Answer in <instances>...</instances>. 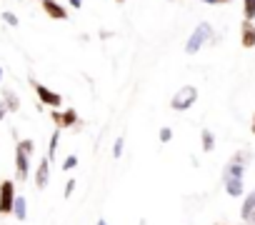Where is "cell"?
Instances as JSON below:
<instances>
[{
	"label": "cell",
	"mask_w": 255,
	"mask_h": 225,
	"mask_svg": "<svg viewBox=\"0 0 255 225\" xmlns=\"http://www.w3.org/2000/svg\"><path fill=\"white\" fill-rule=\"evenodd\" d=\"M75 165H78V158H75V155H68V158L63 160V170H73Z\"/></svg>",
	"instance_id": "cell-22"
},
{
	"label": "cell",
	"mask_w": 255,
	"mask_h": 225,
	"mask_svg": "<svg viewBox=\"0 0 255 225\" xmlns=\"http://www.w3.org/2000/svg\"><path fill=\"white\" fill-rule=\"evenodd\" d=\"M8 115V108H5V103H0V120H3Z\"/></svg>",
	"instance_id": "cell-26"
},
{
	"label": "cell",
	"mask_w": 255,
	"mask_h": 225,
	"mask_svg": "<svg viewBox=\"0 0 255 225\" xmlns=\"http://www.w3.org/2000/svg\"><path fill=\"white\" fill-rule=\"evenodd\" d=\"M3 103H5V108H8V112H18L20 110V98L13 93V90H3Z\"/></svg>",
	"instance_id": "cell-13"
},
{
	"label": "cell",
	"mask_w": 255,
	"mask_h": 225,
	"mask_svg": "<svg viewBox=\"0 0 255 225\" xmlns=\"http://www.w3.org/2000/svg\"><path fill=\"white\" fill-rule=\"evenodd\" d=\"M240 45L243 48H255V23L253 20H243V25H240Z\"/></svg>",
	"instance_id": "cell-9"
},
{
	"label": "cell",
	"mask_w": 255,
	"mask_h": 225,
	"mask_svg": "<svg viewBox=\"0 0 255 225\" xmlns=\"http://www.w3.org/2000/svg\"><path fill=\"white\" fill-rule=\"evenodd\" d=\"M220 178H245V165H240V163H233V160H228V165L223 168Z\"/></svg>",
	"instance_id": "cell-11"
},
{
	"label": "cell",
	"mask_w": 255,
	"mask_h": 225,
	"mask_svg": "<svg viewBox=\"0 0 255 225\" xmlns=\"http://www.w3.org/2000/svg\"><path fill=\"white\" fill-rule=\"evenodd\" d=\"M230 160H233V163H240V165H245V163L250 160V153H248V150H238V153H235Z\"/></svg>",
	"instance_id": "cell-19"
},
{
	"label": "cell",
	"mask_w": 255,
	"mask_h": 225,
	"mask_svg": "<svg viewBox=\"0 0 255 225\" xmlns=\"http://www.w3.org/2000/svg\"><path fill=\"white\" fill-rule=\"evenodd\" d=\"M58 145H60V130L55 128V130H53V135H50V143H48V155H45L50 163H53V160H55V155H58Z\"/></svg>",
	"instance_id": "cell-14"
},
{
	"label": "cell",
	"mask_w": 255,
	"mask_h": 225,
	"mask_svg": "<svg viewBox=\"0 0 255 225\" xmlns=\"http://www.w3.org/2000/svg\"><path fill=\"white\" fill-rule=\"evenodd\" d=\"M30 153L18 143L15 145V178H18V183H25L28 180V175H30Z\"/></svg>",
	"instance_id": "cell-6"
},
{
	"label": "cell",
	"mask_w": 255,
	"mask_h": 225,
	"mask_svg": "<svg viewBox=\"0 0 255 225\" xmlns=\"http://www.w3.org/2000/svg\"><path fill=\"white\" fill-rule=\"evenodd\" d=\"M250 133H253V135H255V123H253V125H250Z\"/></svg>",
	"instance_id": "cell-29"
},
{
	"label": "cell",
	"mask_w": 255,
	"mask_h": 225,
	"mask_svg": "<svg viewBox=\"0 0 255 225\" xmlns=\"http://www.w3.org/2000/svg\"><path fill=\"white\" fill-rule=\"evenodd\" d=\"M75 188H78V183H75V180H68V183H65V190H63V195H65V198H70V195L75 193Z\"/></svg>",
	"instance_id": "cell-23"
},
{
	"label": "cell",
	"mask_w": 255,
	"mask_h": 225,
	"mask_svg": "<svg viewBox=\"0 0 255 225\" xmlns=\"http://www.w3.org/2000/svg\"><path fill=\"white\" fill-rule=\"evenodd\" d=\"M0 80H3V68H0Z\"/></svg>",
	"instance_id": "cell-30"
},
{
	"label": "cell",
	"mask_w": 255,
	"mask_h": 225,
	"mask_svg": "<svg viewBox=\"0 0 255 225\" xmlns=\"http://www.w3.org/2000/svg\"><path fill=\"white\" fill-rule=\"evenodd\" d=\"M253 123H255V115H253Z\"/></svg>",
	"instance_id": "cell-32"
},
{
	"label": "cell",
	"mask_w": 255,
	"mask_h": 225,
	"mask_svg": "<svg viewBox=\"0 0 255 225\" xmlns=\"http://www.w3.org/2000/svg\"><path fill=\"white\" fill-rule=\"evenodd\" d=\"M40 5H43V10H45L48 18H53V20H68V10L58 3V0H40Z\"/></svg>",
	"instance_id": "cell-7"
},
{
	"label": "cell",
	"mask_w": 255,
	"mask_h": 225,
	"mask_svg": "<svg viewBox=\"0 0 255 225\" xmlns=\"http://www.w3.org/2000/svg\"><path fill=\"white\" fill-rule=\"evenodd\" d=\"M13 215H15V218H18L20 223H23V220L28 218V200H25L23 195H18V198H15V208H13Z\"/></svg>",
	"instance_id": "cell-15"
},
{
	"label": "cell",
	"mask_w": 255,
	"mask_h": 225,
	"mask_svg": "<svg viewBox=\"0 0 255 225\" xmlns=\"http://www.w3.org/2000/svg\"><path fill=\"white\" fill-rule=\"evenodd\" d=\"M205 5H223V3H233V0H203Z\"/></svg>",
	"instance_id": "cell-24"
},
{
	"label": "cell",
	"mask_w": 255,
	"mask_h": 225,
	"mask_svg": "<svg viewBox=\"0 0 255 225\" xmlns=\"http://www.w3.org/2000/svg\"><path fill=\"white\" fill-rule=\"evenodd\" d=\"M223 185H225V193L230 198H240L245 193V183L243 178H223Z\"/></svg>",
	"instance_id": "cell-10"
},
{
	"label": "cell",
	"mask_w": 255,
	"mask_h": 225,
	"mask_svg": "<svg viewBox=\"0 0 255 225\" xmlns=\"http://www.w3.org/2000/svg\"><path fill=\"white\" fill-rule=\"evenodd\" d=\"M30 85H33V90H35V95H38V100H40L43 105H48V108H53V110H58V108L63 105V95H60V93L50 90L48 85L38 83L35 78H30Z\"/></svg>",
	"instance_id": "cell-3"
},
{
	"label": "cell",
	"mask_w": 255,
	"mask_h": 225,
	"mask_svg": "<svg viewBox=\"0 0 255 225\" xmlns=\"http://www.w3.org/2000/svg\"><path fill=\"white\" fill-rule=\"evenodd\" d=\"M253 213H255V188H253V190L245 195V200H243V208H240V218L248 223V218H250Z\"/></svg>",
	"instance_id": "cell-12"
},
{
	"label": "cell",
	"mask_w": 255,
	"mask_h": 225,
	"mask_svg": "<svg viewBox=\"0 0 255 225\" xmlns=\"http://www.w3.org/2000/svg\"><path fill=\"white\" fill-rule=\"evenodd\" d=\"M243 15L245 20H255V0H243Z\"/></svg>",
	"instance_id": "cell-17"
},
{
	"label": "cell",
	"mask_w": 255,
	"mask_h": 225,
	"mask_svg": "<svg viewBox=\"0 0 255 225\" xmlns=\"http://www.w3.org/2000/svg\"><path fill=\"white\" fill-rule=\"evenodd\" d=\"M195 100H198V88H195V85H183V88H178V93L170 98V108H173L175 112H183V110L193 108Z\"/></svg>",
	"instance_id": "cell-2"
},
{
	"label": "cell",
	"mask_w": 255,
	"mask_h": 225,
	"mask_svg": "<svg viewBox=\"0 0 255 225\" xmlns=\"http://www.w3.org/2000/svg\"><path fill=\"white\" fill-rule=\"evenodd\" d=\"M48 183H50V160L43 158V160L38 163V168H35V188H38V190H45Z\"/></svg>",
	"instance_id": "cell-8"
},
{
	"label": "cell",
	"mask_w": 255,
	"mask_h": 225,
	"mask_svg": "<svg viewBox=\"0 0 255 225\" xmlns=\"http://www.w3.org/2000/svg\"><path fill=\"white\" fill-rule=\"evenodd\" d=\"M50 118L55 123L58 130H65V128H78L80 125V118L75 108H65V110H50Z\"/></svg>",
	"instance_id": "cell-5"
},
{
	"label": "cell",
	"mask_w": 255,
	"mask_h": 225,
	"mask_svg": "<svg viewBox=\"0 0 255 225\" xmlns=\"http://www.w3.org/2000/svg\"><path fill=\"white\" fill-rule=\"evenodd\" d=\"M98 225H108V220H105V218H100V220H98Z\"/></svg>",
	"instance_id": "cell-28"
},
{
	"label": "cell",
	"mask_w": 255,
	"mask_h": 225,
	"mask_svg": "<svg viewBox=\"0 0 255 225\" xmlns=\"http://www.w3.org/2000/svg\"><path fill=\"white\" fill-rule=\"evenodd\" d=\"M158 140H160V143H170V140H173V130H170V128H160Z\"/></svg>",
	"instance_id": "cell-20"
},
{
	"label": "cell",
	"mask_w": 255,
	"mask_h": 225,
	"mask_svg": "<svg viewBox=\"0 0 255 225\" xmlns=\"http://www.w3.org/2000/svg\"><path fill=\"white\" fill-rule=\"evenodd\" d=\"M200 143H203V150H205V153H213V150H215V135H213L208 128L200 130Z\"/></svg>",
	"instance_id": "cell-16"
},
{
	"label": "cell",
	"mask_w": 255,
	"mask_h": 225,
	"mask_svg": "<svg viewBox=\"0 0 255 225\" xmlns=\"http://www.w3.org/2000/svg\"><path fill=\"white\" fill-rule=\"evenodd\" d=\"M248 225H255V213H253V215L248 218Z\"/></svg>",
	"instance_id": "cell-27"
},
{
	"label": "cell",
	"mask_w": 255,
	"mask_h": 225,
	"mask_svg": "<svg viewBox=\"0 0 255 225\" xmlns=\"http://www.w3.org/2000/svg\"><path fill=\"white\" fill-rule=\"evenodd\" d=\"M123 145H125V140H123V138H118V140H115V145H113V158H120V155H123Z\"/></svg>",
	"instance_id": "cell-21"
},
{
	"label": "cell",
	"mask_w": 255,
	"mask_h": 225,
	"mask_svg": "<svg viewBox=\"0 0 255 225\" xmlns=\"http://www.w3.org/2000/svg\"><path fill=\"white\" fill-rule=\"evenodd\" d=\"M15 183L13 180H3L0 183V215H13V208H15Z\"/></svg>",
	"instance_id": "cell-4"
},
{
	"label": "cell",
	"mask_w": 255,
	"mask_h": 225,
	"mask_svg": "<svg viewBox=\"0 0 255 225\" xmlns=\"http://www.w3.org/2000/svg\"><path fill=\"white\" fill-rule=\"evenodd\" d=\"M115 3H125V0H115Z\"/></svg>",
	"instance_id": "cell-31"
},
{
	"label": "cell",
	"mask_w": 255,
	"mask_h": 225,
	"mask_svg": "<svg viewBox=\"0 0 255 225\" xmlns=\"http://www.w3.org/2000/svg\"><path fill=\"white\" fill-rule=\"evenodd\" d=\"M3 20H5V23H8L10 28H18V25H20L18 15H15V13H10V10H5V13H3Z\"/></svg>",
	"instance_id": "cell-18"
},
{
	"label": "cell",
	"mask_w": 255,
	"mask_h": 225,
	"mask_svg": "<svg viewBox=\"0 0 255 225\" xmlns=\"http://www.w3.org/2000/svg\"><path fill=\"white\" fill-rule=\"evenodd\" d=\"M68 3H70V8H75V10L83 8V0H68Z\"/></svg>",
	"instance_id": "cell-25"
},
{
	"label": "cell",
	"mask_w": 255,
	"mask_h": 225,
	"mask_svg": "<svg viewBox=\"0 0 255 225\" xmlns=\"http://www.w3.org/2000/svg\"><path fill=\"white\" fill-rule=\"evenodd\" d=\"M208 40L215 43V35H213V25H210L208 20H203V23H198V28L190 33V38H188V43H185V53H188V55H195Z\"/></svg>",
	"instance_id": "cell-1"
}]
</instances>
